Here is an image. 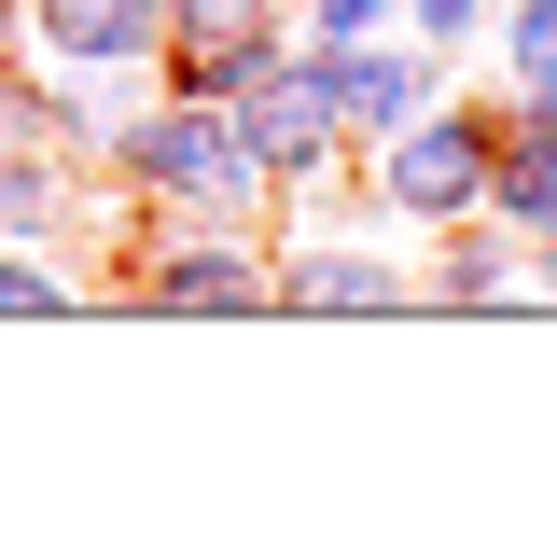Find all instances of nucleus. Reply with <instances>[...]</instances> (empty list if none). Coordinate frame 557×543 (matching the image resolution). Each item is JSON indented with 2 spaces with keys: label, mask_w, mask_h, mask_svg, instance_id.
Returning a JSON list of instances; mask_svg holds the SVG:
<instances>
[{
  "label": "nucleus",
  "mask_w": 557,
  "mask_h": 543,
  "mask_svg": "<svg viewBox=\"0 0 557 543\" xmlns=\"http://www.w3.org/2000/svg\"><path fill=\"white\" fill-rule=\"evenodd\" d=\"M405 28H418V42H432V57H460V42H474V28H487V0H405Z\"/></svg>",
  "instance_id": "1a4fd4ad"
},
{
  "label": "nucleus",
  "mask_w": 557,
  "mask_h": 543,
  "mask_svg": "<svg viewBox=\"0 0 557 543\" xmlns=\"http://www.w3.org/2000/svg\"><path fill=\"white\" fill-rule=\"evenodd\" d=\"M57 293H70L57 266H0V307H57Z\"/></svg>",
  "instance_id": "9d476101"
},
{
  "label": "nucleus",
  "mask_w": 557,
  "mask_h": 543,
  "mask_svg": "<svg viewBox=\"0 0 557 543\" xmlns=\"http://www.w3.org/2000/svg\"><path fill=\"white\" fill-rule=\"evenodd\" d=\"M278 307L376 321V307H405V266H391V251H293V266H278Z\"/></svg>",
  "instance_id": "39448f33"
},
{
  "label": "nucleus",
  "mask_w": 557,
  "mask_h": 543,
  "mask_svg": "<svg viewBox=\"0 0 557 543\" xmlns=\"http://www.w3.org/2000/svg\"><path fill=\"white\" fill-rule=\"evenodd\" d=\"M321 70H335V126L348 139H391L405 126V112H432V98H446V57H432V42H391V28H362V42H321Z\"/></svg>",
  "instance_id": "20e7f679"
},
{
  "label": "nucleus",
  "mask_w": 557,
  "mask_h": 543,
  "mask_svg": "<svg viewBox=\"0 0 557 543\" xmlns=\"http://www.w3.org/2000/svg\"><path fill=\"white\" fill-rule=\"evenodd\" d=\"M237 126H251V153H265V182H321L348 153L335 126V70H321V42H278L251 84H237Z\"/></svg>",
  "instance_id": "7ed1b4c3"
},
{
  "label": "nucleus",
  "mask_w": 557,
  "mask_h": 543,
  "mask_svg": "<svg viewBox=\"0 0 557 543\" xmlns=\"http://www.w3.org/2000/svg\"><path fill=\"white\" fill-rule=\"evenodd\" d=\"M487 153H502V112H460V98H432L391 139H362L391 223H460V209H487Z\"/></svg>",
  "instance_id": "f257e3e1"
},
{
  "label": "nucleus",
  "mask_w": 557,
  "mask_h": 543,
  "mask_svg": "<svg viewBox=\"0 0 557 543\" xmlns=\"http://www.w3.org/2000/svg\"><path fill=\"white\" fill-rule=\"evenodd\" d=\"M153 307H278V266L265 251H223V237H182L153 266Z\"/></svg>",
  "instance_id": "0eeeda50"
},
{
  "label": "nucleus",
  "mask_w": 557,
  "mask_h": 543,
  "mask_svg": "<svg viewBox=\"0 0 557 543\" xmlns=\"http://www.w3.org/2000/svg\"><path fill=\"white\" fill-rule=\"evenodd\" d=\"M126 168H139V182H168L196 223L265 209V153H251V126H237V98H182V84H168V112L126 139Z\"/></svg>",
  "instance_id": "f03ea898"
},
{
  "label": "nucleus",
  "mask_w": 557,
  "mask_h": 543,
  "mask_svg": "<svg viewBox=\"0 0 557 543\" xmlns=\"http://www.w3.org/2000/svg\"><path fill=\"white\" fill-rule=\"evenodd\" d=\"M28 14H42L57 57H98V70H126V57L168 42V0H28Z\"/></svg>",
  "instance_id": "423d86ee"
},
{
  "label": "nucleus",
  "mask_w": 557,
  "mask_h": 543,
  "mask_svg": "<svg viewBox=\"0 0 557 543\" xmlns=\"http://www.w3.org/2000/svg\"><path fill=\"white\" fill-rule=\"evenodd\" d=\"M502 84H516V98L557 84V0H502Z\"/></svg>",
  "instance_id": "6e6552de"
}]
</instances>
